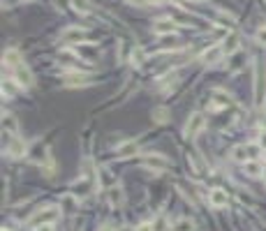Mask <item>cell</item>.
Listing matches in <instances>:
<instances>
[{"instance_id": "34", "label": "cell", "mask_w": 266, "mask_h": 231, "mask_svg": "<svg viewBox=\"0 0 266 231\" xmlns=\"http://www.w3.org/2000/svg\"><path fill=\"white\" fill-rule=\"evenodd\" d=\"M197 3H201V0H197Z\"/></svg>"}, {"instance_id": "32", "label": "cell", "mask_w": 266, "mask_h": 231, "mask_svg": "<svg viewBox=\"0 0 266 231\" xmlns=\"http://www.w3.org/2000/svg\"><path fill=\"white\" fill-rule=\"evenodd\" d=\"M160 3H165V0H148V5H160Z\"/></svg>"}, {"instance_id": "2", "label": "cell", "mask_w": 266, "mask_h": 231, "mask_svg": "<svg viewBox=\"0 0 266 231\" xmlns=\"http://www.w3.org/2000/svg\"><path fill=\"white\" fill-rule=\"evenodd\" d=\"M204 127H206V118H204V113L195 111V113H190V118H188L183 134H185V139H197V136L201 134V130H204Z\"/></svg>"}, {"instance_id": "31", "label": "cell", "mask_w": 266, "mask_h": 231, "mask_svg": "<svg viewBox=\"0 0 266 231\" xmlns=\"http://www.w3.org/2000/svg\"><path fill=\"white\" fill-rule=\"evenodd\" d=\"M37 231H54V224H42L37 226Z\"/></svg>"}, {"instance_id": "28", "label": "cell", "mask_w": 266, "mask_h": 231, "mask_svg": "<svg viewBox=\"0 0 266 231\" xmlns=\"http://www.w3.org/2000/svg\"><path fill=\"white\" fill-rule=\"evenodd\" d=\"M137 231H155V229H153V222H144V224L137 226Z\"/></svg>"}, {"instance_id": "23", "label": "cell", "mask_w": 266, "mask_h": 231, "mask_svg": "<svg viewBox=\"0 0 266 231\" xmlns=\"http://www.w3.org/2000/svg\"><path fill=\"white\" fill-rule=\"evenodd\" d=\"M153 121L155 123H160V125H165L167 121L171 118V113H169V109H165V106H157V109H153Z\"/></svg>"}, {"instance_id": "18", "label": "cell", "mask_w": 266, "mask_h": 231, "mask_svg": "<svg viewBox=\"0 0 266 231\" xmlns=\"http://www.w3.org/2000/svg\"><path fill=\"white\" fill-rule=\"evenodd\" d=\"M195 222L190 220V217H181V220H176L174 224H169V229L167 231H195Z\"/></svg>"}, {"instance_id": "1", "label": "cell", "mask_w": 266, "mask_h": 231, "mask_svg": "<svg viewBox=\"0 0 266 231\" xmlns=\"http://www.w3.org/2000/svg\"><path fill=\"white\" fill-rule=\"evenodd\" d=\"M266 100V65H255V104L261 106Z\"/></svg>"}, {"instance_id": "16", "label": "cell", "mask_w": 266, "mask_h": 231, "mask_svg": "<svg viewBox=\"0 0 266 231\" xmlns=\"http://www.w3.org/2000/svg\"><path fill=\"white\" fill-rule=\"evenodd\" d=\"M3 63H5L7 67H12V70H14L16 65H21V63H23V58H21V53L16 49H7L5 53H3Z\"/></svg>"}, {"instance_id": "29", "label": "cell", "mask_w": 266, "mask_h": 231, "mask_svg": "<svg viewBox=\"0 0 266 231\" xmlns=\"http://www.w3.org/2000/svg\"><path fill=\"white\" fill-rule=\"evenodd\" d=\"M130 5H148V0H127Z\"/></svg>"}, {"instance_id": "24", "label": "cell", "mask_w": 266, "mask_h": 231, "mask_svg": "<svg viewBox=\"0 0 266 231\" xmlns=\"http://www.w3.org/2000/svg\"><path fill=\"white\" fill-rule=\"evenodd\" d=\"M218 25H222V28H236V19L231 14H225V12H220L218 14Z\"/></svg>"}, {"instance_id": "19", "label": "cell", "mask_w": 266, "mask_h": 231, "mask_svg": "<svg viewBox=\"0 0 266 231\" xmlns=\"http://www.w3.org/2000/svg\"><path fill=\"white\" fill-rule=\"evenodd\" d=\"M211 97H213V102H216V109H227V106H231V97L227 95L225 91H213Z\"/></svg>"}, {"instance_id": "14", "label": "cell", "mask_w": 266, "mask_h": 231, "mask_svg": "<svg viewBox=\"0 0 266 231\" xmlns=\"http://www.w3.org/2000/svg\"><path fill=\"white\" fill-rule=\"evenodd\" d=\"M76 208H79V196L76 194H65L61 199V211L63 213L72 215V213H76Z\"/></svg>"}, {"instance_id": "10", "label": "cell", "mask_w": 266, "mask_h": 231, "mask_svg": "<svg viewBox=\"0 0 266 231\" xmlns=\"http://www.w3.org/2000/svg\"><path fill=\"white\" fill-rule=\"evenodd\" d=\"M137 146H139V141L137 139H127V141H123L121 146L116 148V157L118 160H125V157H132L137 153Z\"/></svg>"}, {"instance_id": "8", "label": "cell", "mask_w": 266, "mask_h": 231, "mask_svg": "<svg viewBox=\"0 0 266 231\" xmlns=\"http://www.w3.org/2000/svg\"><path fill=\"white\" fill-rule=\"evenodd\" d=\"M208 204H211L213 208H225L227 204H229V194H227L222 187H216V190L208 192Z\"/></svg>"}, {"instance_id": "12", "label": "cell", "mask_w": 266, "mask_h": 231, "mask_svg": "<svg viewBox=\"0 0 266 231\" xmlns=\"http://www.w3.org/2000/svg\"><path fill=\"white\" fill-rule=\"evenodd\" d=\"M144 166L151 171H167L169 169V162L162 155H153V157H144Z\"/></svg>"}, {"instance_id": "25", "label": "cell", "mask_w": 266, "mask_h": 231, "mask_svg": "<svg viewBox=\"0 0 266 231\" xmlns=\"http://www.w3.org/2000/svg\"><path fill=\"white\" fill-rule=\"evenodd\" d=\"M141 63H144V51H141L139 46H135V51H132V65L139 67Z\"/></svg>"}, {"instance_id": "4", "label": "cell", "mask_w": 266, "mask_h": 231, "mask_svg": "<svg viewBox=\"0 0 266 231\" xmlns=\"http://www.w3.org/2000/svg\"><path fill=\"white\" fill-rule=\"evenodd\" d=\"M61 208H54V206H51V208H44V211H40V213H35V215H33L31 217V220H28V222H31V226H42V224H54V220H56V217H58V215H61Z\"/></svg>"}, {"instance_id": "3", "label": "cell", "mask_w": 266, "mask_h": 231, "mask_svg": "<svg viewBox=\"0 0 266 231\" xmlns=\"http://www.w3.org/2000/svg\"><path fill=\"white\" fill-rule=\"evenodd\" d=\"M58 63L70 67V70H84V65H86L84 58H81L76 51H70V49H63L61 53H58Z\"/></svg>"}, {"instance_id": "7", "label": "cell", "mask_w": 266, "mask_h": 231, "mask_svg": "<svg viewBox=\"0 0 266 231\" xmlns=\"http://www.w3.org/2000/svg\"><path fill=\"white\" fill-rule=\"evenodd\" d=\"M5 151H7V155H10L12 160H19V157H23L25 155L23 139H19V136H12V139L5 143Z\"/></svg>"}, {"instance_id": "26", "label": "cell", "mask_w": 266, "mask_h": 231, "mask_svg": "<svg viewBox=\"0 0 266 231\" xmlns=\"http://www.w3.org/2000/svg\"><path fill=\"white\" fill-rule=\"evenodd\" d=\"M162 46H165V49H178V40H176V37H167V40L162 42Z\"/></svg>"}, {"instance_id": "22", "label": "cell", "mask_w": 266, "mask_h": 231, "mask_svg": "<svg viewBox=\"0 0 266 231\" xmlns=\"http://www.w3.org/2000/svg\"><path fill=\"white\" fill-rule=\"evenodd\" d=\"M222 49H225L227 55H234L236 51H238V37H236V35H229L225 42H222Z\"/></svg>"}, {"instance_id": "5", "label": "cell", "mask_w": 266, "mask_h": 231, "mask_svg": "<svg viewBox=\"0 0 266 231\" xmlns=\"http://www.w3.org/2000/svg\"><path fill=\"white\" fill-rule=\"evenodd\" d=\"M86 40H88V33H86L84 28H76V25H72V28L63 31V35H61L63 44H76V46H79L81 42H86Z\"/></svg>"}, {"instance_id": "33", "label": "cell", "mask_w": 266, "mask_h": 231, "mask_svg": "<svg viewBox=\"0 0 266 231\" xmlns=\"http://www.w3.org/2000/svg\"><path fill=\"white\" fill-rule=\"evenodd\" d=\"M121 231H137V229H135V226H123Z\"/></svg>"}, {"instance_id": "17", "label": "cell", "mask_w": 266, "mask_h": 231, "mask_svg": "<svg viewBox=\"0 0 266 231\" xmlns=\"http://www.w3.org/2000/svg\"><path fill=\"white\" fill-rule=\"evenodd\" d=\"M3 132L16 136L19 134V125H16V118L12 113H3Z\"/></svg>"}, {"instance_id": "9", "label": "cell", "mask_w": 266, "mask_h": 231, "mask_svg": "<svg viewBox=\"0 0 266 231\" xmlns=\"http://www.w3.org/2000/svg\"><path fill=\"white\" fill-rule=\"evenodd\" d=\"M86 81H88V74L81 70H72L63 76V83L70 85V88H74V85H86Z\"/></svg>"}, {"instance_id": "11", "label": "cell", "mask_w": 266, "mask_h": 231, "mask_svg": "<svg viewBox=\"0 0 266 231\" xmlns=\"http://www.w3.org/2000/svg\"><path fill=\"white\" fill-rule=\"evenodd\" d=\"M222 55H225V49H222V44L208 46V51H204V53H201V63H206V65H216V63L220 61Z\"/></svg>"}, {"instance_id": "13", "label": "cell", "mask_w": 266, "mask_h": 231, "mask_svg": "<svg viewBox=\"0 0 266 231\" xmlns=\"http://www.w3.org/2000/svg\"><path fill=\"white\" fill-rule=\"evenodd\" d=\"M153 31L157 33V35H171V33L176 31V21L171 19H157L155 23H153Z\"/></svg>"}, {"instance_id": "27", "label": "cell", "mask_w": 266, "mask_h": 231, "mask_svg": "<svg viewBox=\"0 0 266 231\" xmlns=\"http://www.w3.org/2000/svg\"><path fill=\"white\" fill-rule=\"evenodd\" d=\"M257 42L266 46V28H259V31H257Z\"/></svg>"}, {"instance_id": "6", "label": "cell", "mask_w": 266, "mask_h": 231, "mask_svg": "<svg viewBox=\"0 0 266 231\" xmlns=\"http://www.w3.org/2000/svg\"><path fill=\"white\" fill-rule=\"evenodd\" d=\"M14 81L21 85V88H31V85L35 83L31 67L25 65V63H21V65H16V67H14Z\"/></svg>"}, {"instance_id": "21", "label": "cell", "mask_w": 266, "mask_h": 231, "mask_svg": "<svg viewBox=\"0 0 266 231\" xmlns=\"http://www.w3.org/2000/svg\"><path fill=\"white\" fill-rule=\"evenodd\" d=\"M123 201H125V196H123V190L118 185H114V187H109V204L111 206H123Z\"/></svg>"}, {"instance_id": "30", "label": "cell", "mask_w": 266, "mask_h": 231, "mask_svg": "<svg viewBox=\"0 0 266 231\" xmlns=\"http://www.w3.org/2000/svg\"><path fill=\"white\" fill-rule=\"evenodd\" d=\"M257 143H259V146H261V148H264V151H266V132H264V134H261V136H259V141H257Z\"/></svg>"}, {"instance_id": "15", "label": "cell", "mask_w": 266, "mask_h": 231, "mask_svg": "<svg viewBox=\"0 0 266 231\" xmlns=\"http://www.w3.org/2000/svg\"><path fill=\"white\" fill-rule=\"evenodd\" d=\"M243 171H246V176H250V178H259V176H264V164H261L259 160H250L243 164Z\"/></svg>"}, {"instance_id": "20", "label": "cell", "mask_w": 266, "mask_h": 231, "mask_svg": "<svg viewBox=\"0 0 266 231\" xmlns=\"http://www.w3.org/2000/svg\"><path fill=\"white\" fill-rule=\"evenodd\" d=\"M70 5L74 12H79V14H91L93 12V3L91 0H70Z\"/></svg>"}]
</instances>
